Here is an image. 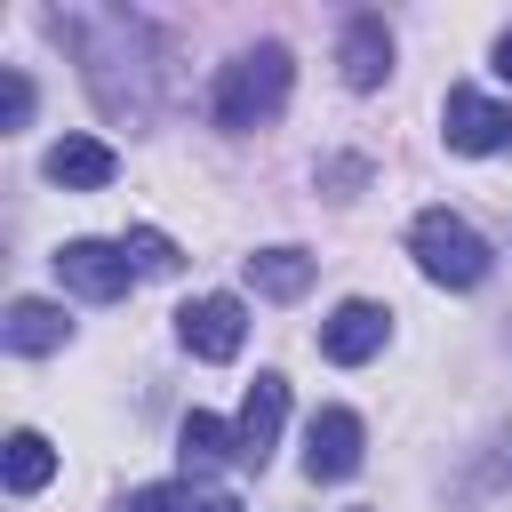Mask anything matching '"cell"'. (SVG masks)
Listing matches in <instances>:
<instances>
[{
    "label": "cell",
    "instance_id": "obj_1",
    "mask_svg": "<svg viewBox=\"0 0 512 512\" xmlns=\"http://www.w3.org/2000/svg\"><path fill=\"white\" fill-rule=\"evenodd\" d=\"M288 80H296V64H288L280 40L232 56V64L216 72V128H264V120L288 104Z\"/></svg>",
    "mask_w": 512,
    "mask_h": 512
},
{
    "label": "cell",
    "instance_id": "obj_2",
    "mask_svg": "<svg viewBox=\"0 0 512 512\" xmlns=\"http://www.w3.org/2000/svg\"><path fill=\"white\" fill-rule=\"evenodd\" d=\"M408 248H416V272L440 280V288H480L488 280V240L464 216H448V208H424L408 224Z\"/></svg>",
    "mask_w": 512,
    "mask_h": 512
},
{
    "label": "cell",
    "instance_id": "obj_3",
    "mask_svg": "<svg viewBox=\"0 0 512 512\" xmlns=\"http://www.w3.org/2000/svg\"><path fill=\"white\" fill-rule=\"evenodd\" d=\"M56 280H64V288H80L88 304H112V296H128L136 264H128V248H120V240H64V248H56Z\"/></svg>",
    "mask_w": 512,
    "mask_h": 512
},
{
    "label": "cell",
    "instance_id": "obj_4",
    "mask_svg": "<svg viewBox=\"0 0 512 512\" xmlns=\"http://www.w3.org/2000/svg\"><path fill=\"white\" fill-rule=\"evenodd\" d=\"M280 424H288V376H256L248 400H240V424H232V464L264 472L272 448H280Z\"/></svg>",
    "mask_w": 512,
    "mask_h": 512
},
{
    "label": "cell",
    "instance_id": "obj_5",
    "mask_svg": "<svg viewBox=\"0 0 512 512\" xmlns=\"http://www.w3.org/2000/svg\"><path fill=\"white\" fill-rule=\"evenodd\" d=\"M176 336H184V352H200V360H232L240 336H248V312H240V296H192V304L176 312Z\"/></svg>",
    "mask_w": 512,
    "mask_h": 512
},
{
    "label": "cell",
    "instance_id": "obj_6",
    "mask_svg": "<svg viewBox=\"0 0 512 512\" xmlns=\"http://www.w3.org/2000/svg\"><path fill=\"white\" fill-rule=\"evenodd\" d=\"M384 328H392V312H384V304H368V296H352V304H336V312H328L320 352H328L336 368H360V360H376V352H384Z\"/></svg>",
    "mask_w": 512,
    "mask_h": 512
},
{
    "label": "cell",
    "instance_id": "obj_7",
    "mask_svg": "<svg viewBox=\"0 0 512 512\" xmlns=\"http://www.w3.org/2000/svg\"><path fill=\"white\" fill-rule=\"evenodd\" d=\"M352 472H360V416L320 408L304 432V480H352Z\"/></svg>",
    "mask_w": 512,
    "mask_h": 512
},
{
    "label": "cell",
    "instance_id": "obj_8",
    "mask_svg": "<svg viewBox=\"0 0 512 512\" xmlns=\"http://www.w3.org/2000/svg\"><path fill=\"white\" fill-rule=\"evenodd\" d=\"M440 128H448V144H456V152H504V144H512V112H504V104H488L480 88H448Z\"/></svg>",
    "mask_w": 512,
    "mask_h": 512
},
{
    "label": "cell",
    "instance_id": "obj_9",
    "mask_svg": "<svg viewBox=\"0 0 512 512\" xmlns=\"http://www.w3.org/2000/svg\"><path fill=\"white\" fill-rule=\"evenodd\" d=\"M112 176H120V152L104 136H64L48 152V184H64V192H104Z\"/></svg>",
    "mask_w": 512,
    "mask_h": 512
},
{
    "label": "cell",
    "instance_id": "obj_10",
    "mask_svg": "<svg viewBox=\"0 0 512 512\" xmlns=\"http://www.w3.org/2000/svg\"><path fill=\"white\" fill-rule=\"evenodd\" d=\"M336 64H344V88H384V72H392V32H384V16H352Z\"/></svg>",
    "mask_w": 512,
    "mask_h": 512
},
{
    "label": "cell",
    "instance_id": "obj_11",
    "mask_svg": "<svg viewBox=\"0 0 512 512\" xmlns=\"http://www.w3.org/2000/svg\"><path fill=\"white\" fill-rule=\"evenodd\" d=\"M0 336H8V352H24V360H40V352H56V344L72 336V320H64V304H40V296H16V304H8V320H0Z\"/></svg>",
    "mask_w": 512,
    "mask_h": 512
},
{
    "label": "cell",
    "instance_id": "obj_12",
    "mask_svg": "<svg viewBox=\"0 0 512 512\" xmlns=\"http://www.w3.org/2000/svg\"><path fill=\"white\" fill-rule=\"evenodd\" d=\"M248 288L272 296V304H288V296L312 288V256H304V248H256V256H248Z\"/></svg>",
    "mask_w": 512,
    "mask_h": 512
},
{
    "label": "cell",
    "instance_id": "obj_13",
    "mask_svg": "<svg viewBox=\"0 0 512 512\" xmlns=\"http://www.w3.org/2000/svg\"><path fill=\"white\" fill-rule=\"evenodd\" d=\"M176 456H184V472H216V464L232 456V432H224L208 408H192V416L176 424Z\"/></svg>",
    "mask_w": 512,
    "mask_h": 512
},
{
    "label": "cell",
    "instance_id": "obj_14",
    "mask_svg": "<svg viewBox=\"0 0 512 512\" xmlns=\"http://www.w3.org/2000/svg\"><path fill=\"white\" fill-rule=\"evenodd\" d=\"M56 480V448L40 432H8V496H40Z\"/></svg>",
    "mask_w": 512,
    "mask_h": 512
},
{
    "label": "cell",
    "instance_id": "obj_15",
    "mask_svg": "<svg viewBox=\"0 0 512 512\" xmlns=\"http://www.w3.org/2000/svg\"><path fill=\"white\" fill-rule=\"evenodd\" d=\"M120 248H128V264H136V272H176V264H184V256H176V240H168V232H152V224H136Z\"/></svg>",
    "mask_w": 512,
    "mask_h": 512
},
{
    "label": "cell",
    "instance_id": "obj_16",
    "mask_svg": "<svg viewBox=\"0 0 512 512\" xmlns=\"http://www.w3.org/2000/svg\"><path fill=\"white\" fill-rule=\"evenodd\" d=\"M0 104H8V136H16V128H24V120H32V80H24V72H16V64H8V72H0Z\"/></svg>",
    "mask_w": 512,
    "mask_h": 512
},
{
    "label": "cell",
    "instance_id": "obj_17",
    "mask_svg": "<svg viewBox=\"0 0 512 512\" xmlns=\"http://www.w3.org/2000/svg\"><path fill=\"white\" fill-rule=\"evenodd\" d=\"M128 512H192V504H184V488H136Z\"/></svg>",
    "mask_w": 512,
    "mask_h": 512
},
{
    "label": "cell",
    "instance_id": "obj_18",
    "mask_svg": "<svg viewBox=\"0 0 512 512\" xmlns=\"http://www.w3.org/2000/svg\"><path fill=\"white\" fill-rule=\"evenodd\" d=\"M496 72H504V80H512V24H504V32H496Z\"/></svg>",
    "mask_w": 512,
    "mask_h": 512
},
{
    "label": "cell",
    "instance_id": "obj_19",
    "mask_svg": "<svg viewBox=\"0 0 512 512\" xmlns=\"http://www.w3.org/2000/svg\"><path fill=\"white\" fill-rule=\"evenodd\" d=\"M192 512H240V504H232V496H200Z\"/></svg>",
    "mask_w": 512,
    "mask_h": 512
}]
</instances>
